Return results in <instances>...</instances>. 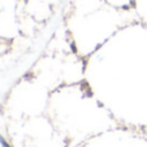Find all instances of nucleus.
<instances>
[{
    "mask_svg": "<svg viewBox=\"0 0 147 147\" xmlns=\"http://www.w3.org/2000/svg\"><path fill=\"white\" fill-rule=\"evenodd\" d=\"M0 142H1V144H3V147H9V146H8V143H7V142L4 141V139L1 138V137H0Z\"/></svg>",
    "mask_w": 147,
    "mask_h": 147,
    "instance_id": "obj_1",
    "label": "nucleus"
}]
</instances>
